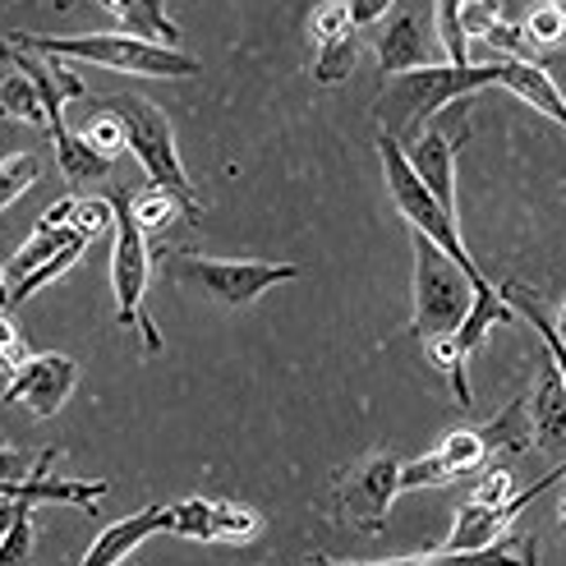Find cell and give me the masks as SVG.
<instances>
[{"label":"cell","instance_id":"6da1fadb","mask_svg":"<svg viewBox=\"0 0 566 566\" xmlns=\"http://www.w3.org/2000/svg\"><path fill=\"white\" fill-rule=\"evenodd\" d=\"M479 88H497V65H419V70H406V74H391L378 93V125L382 134H391L396 144L406 138H419L429 129L433 116L451 102L461 97H474Z\"/></svg>","mask_w":566,"mask_h":566},{"label":"cell","instance_id":"7a4b0ae2","mask_svg":"<svg viewBox=\"0 0 566 566\" xmlns=\"http://www.w3.org/2000/svg\"><path fill=\"white\" fill-rule=\"evenodd\" d=\"M6 42L42 51L51 61H83L102 65L116 74H138V78H198L203 65L185 55L180 46H157L134 33H78V38H46V33H10Z\"/></svg>","mask_w":566,"mask_h":566},{"label":"cell","instance_id":"3957f363","mask_svg":"<svg viewBox=\"0 0 566 566\" xmlns=\"http://www.w3.org/2000/svg\"><path fill=\"white\" fill-rule=\"evenodd\" d=\"M102 106L120 116L125 148L148 171V185L176 193L185 203L189 221H203V203H198V193H193V185L185 176V161H180V148H176V125L166 120V111L157 102H148L144 93H111V97H102Z\"/></svg>","mask_w":566,"mask_h":566},{"label":"cell","instance_id":"277c9868","mask_svg":"<svg viewBox=\"0 0 566 566\" xmlns=\"http://www.w3.org/2000/svg\"><path fill=\"white\" fill-rule=\"evenodd\" d=\"M415 244V314H410V336L433 342V336H457L470 300H474V281L470 272L447 259V253L429 235H410Z\"/></svg>","mask_w":566,"mask_h":566},{"label":"cell","instance_id":"5b68a950","mask_svg":"<svg viewBox=\"0 0 566 566\" xmlns=\"http://www.w3.org/2000/svg\"><path fill=\"white\" fill-rule=\"evenodd\" d=\"M161 272L176 281V286H189L193 295H203L212 304L226 308H244L253 304L268 286H281V281H295L300 268L295 263H263V259H208V253H189V249H171L161 259Z\"/></svg>","mask_w":566,"mask_h":566},{"label":"cell","instance_id":"8992f818","mask_svg":"<svg viewBox=\"0 0 566 566\" xmlns=\"http://www.w3.org/2000/svg\"><path fill=\"white\" fill-rule=\"evenodd\" d=\"M378 157H382V176H387V189H391V198H396V212H401L406 221H410V231H419V235H429L447 259H457L465 272H470V281H474V291L479 286H489V276L474 268V259H470V249H465V240H461V226H457V217H451L438 198L423 189V180L415 176V166H410V157H406V148L396 144L391 134H382L378 129Z\"/></svg>","mask_w":566,"mask_h":566},{"label":"cell","instance_id":"52a82bcc","mask_svg":"<svg viewBox=\"0 0 566 566\" xmlns=\"http://www.w3.org/2000/svg\"><path fill=\"white\" fill-rule=\"evenodd\" d=\"M111 208H116V244H111V291H116V323L144 332L148 350H161V332L144 314V295H148V276H153V249L144 226L134 217V193L129 189H111Z\"/></svg>","mask_w":566,"mask_h":566},{"label":"cell","instance_id":"ba28073f","mask_svg":"<svg viewBox=\"0 0 566 566\" xmlns=\"http://www.w3.org/2000/svg\"><path fill=\"white\" fill-rule=\"evenodd\" d=\"M401 457L396 451H369L332 479V521L355 534H382L391 502L401 493Z\"/></svg>","mask_w":566,"mask_h":566},{"label":"cell","instance_id":"9c48e42d","mask_svg":"<svg viewBox=\"0 0 566 566\" xmlns=\"http://www.w3.org/2000/svg\"><path fill=\"white\" fill-rule=\"evenodd\" d=\"M263 516L244 502H208V497H189L166 506V534H180L193 544H249L263 534Z\"/></svg>","mask_w":566,"mask_h":566},{"label":"cell","instance_id":"30bf717a","mask_svg":"<svg viewBox=\"0 0 566 566\" xmlns=\"http://www.w3.org/2000/svg\"><path fill=\"white\" fill-rule=\"evenodd\" d=\"M74 387H78V359L61 350H42L28 355V364L6 382V406H19L33 419H55L74 396Z\"/></svg>","mask_w":566,"mask_h":566},{"label":"cell","instance_id":"8fae6325","mask_svg":"<svg viewBox=\"0 0 566 566\" xmlns=\"http://www.w3.org/2000/svg\"><path fill=\"white\" fill-rule=\"evenodd\" d=\"M557 479H566V470H553V474H544L539 484H530L525 493H516L512 502H502V506H479V502H465V506H457V525H451V534H447V544L442 548H451V553H474V548H493L497 539H506V525H512L525 506L534 502V497H544V489H553Z\"/></svg>","mask_w":566,"mask_h":566},{"label":"cell","instance_id":"7c38bea8","mask_svg":"<svg viewBox=\"0 0 566 566\" xmlns=\"http://www.w3.org/2000/svg\"><path fill=\"white\" fill-rule=\"evenodd\" d=\"M304 566H534V539H497L493 548L474 553H415V557H387V562H342V557H308Z\"/></svg>","mask_w":566,"mask_h":566},{"label":"cell","instance_id":"4fadbf2b","mask_svg":"<svg viewBox=\"0 0 566 566\" xmlns=\"http://www.w3.org/2000/svg\"><path fill=\"white\" fill-rule=\"evenodd\" d=\"M374 51H378V65L382 74H406L419 65H433V46L438 38H429V23L423 14H387L382 23H374Z\"/></svg>","mask_w":566,"mask_h":566},{"label":"cell","instance_id":"5bb4252c","mask_svg":"<svg viewBox=\"0 0 566 566\" xmlns=\"http://www.w3.org/2000/svg\"><path fill=\"white\" fill-rule=\"evenodd\" d=\"M525 406H530L534 447H544L548 457H566V387L553 369V359H544L539 378L525 391Z\"/></svg>","mask_w":566,"mask_h":566},{"label":"cell","instance_id":"9a60e30c","mask_svg":"<svg viewBox=\"0 0 566 566\" xmlns=\"http://www.w3.org/2000/svg\"><path fill=\"white\" fill-rule=\"evenodd\" d=\"M157 534H166V506H144V512L106 525L88 544V553L78 557V566H120L129 553H138L148 539H157Z\"/></svg>","mask_w":566,"mask_h":566},{"label":"cell","instance_id":"2e32d148","mask_svg":"<svg viewBox=\"0 0 566 566\" xmlns=\"http://www.w3.org/2000/svg\"><path fill=\"white\" fill-rule=\"evenodd\" d=\"M497 88L516 93L521 102L539 111V116H548L553 125L566 129V93L557 88V78L539 61H497Z\"/></svg>","mask_w":566,"mask_h":566},{"label":"cell","instance_id":"e0dca14e","mask_svg":"<svg viewBox=\"0 0 566 566\" xmlns=\"http://www.w3.org/2000/svg\"><path fill=\"white\" fill-rule=\"evenodd\" d=\"M0 116L14 125H46V106L38 83L23 74L19 51L10 42H0Z\"/></svg>","mask_w":566,"mask_h":566},{"label":"cell","instance_id":"ac0fdd59","mask_svg":"<svg viewBox=\"0 0 566 566\" xmlns=\"http://www.w3.org/2000/svg\"><path fill=\"white\" fill-rule=\"evenodd\" d=\"M506 323H516V308L506 304V295L489 281V286H479V291H474L470 314H465V323H461V332H457V342H461L465 355H474V350L484 346L497 327H506Z\"/></svg>","mask_w":566,"mask_h":566},{"label":"cell","instance_id":"d6986e66","mask_svg":"<svg viewBox=\"0 0 566 566\" xmlns=\"http://www.w3.org/2000/svg\"><path fill=\"white\" fill-rule=\"evenodd\" d=\"M497 291L506 295V304H512L525 323H534V332L544 336V350H548L553 369H557V378H562V387H566V336L557 332V318L544 308V300L534 295V291L525 286V281H506V286H497Z\"/></svg>","mask_w":566,"mask_h":566},{"label":"cell","instance_id":"ffe728a7","mask_svg":"<svg viewBox=\"0 0 566 566\" xmlns=\"http://www.w3.org/2000/svg\"><path fill=\"white\" fill-rule=\"evenodd\" d=\"M102 6L120 19V28H129L134 38H148L157 46H180V28L166 14L161 0H102Z\"/></svg>","mask_w":566,"mask_h":566},{"label":"cell","instance_id":"44dd1931","mask_svg":"<svg viewBox=\"0 0 566 566\" xmlns=\"http://www.w3.org/2000/svg\"><path fill=\"white\" fill-rule=\"evenodd\" d=\"M479 433H484V442H489V457L512 461V457H521V451H530L534 447V433H530V406H525V396H516V401L506 406L497 419L479 423Z\"/></svg>","mask_w":566,"mask_h":566},{"label":"cell","instance_id":"7402d4cb","mask_svg":"<svg viewBox=\"0 0 566 566\" xmlns=\"http://www.w3.org/2000/svg\"><path fill=\"white\" fill-rule=\"evenodd\" d=\"M438 465L447 470V479L457 484V479H470V474H479L493 457H489V442H484V433L479 429H451L442 442H438Z\"/></svg>","mask_w":566,"mask_h":566},{"label":"cell","instance_id":"603a6c76","mask_svg":"<svg viewBox=\"0 0 566 566\" xmlns=\"http://www.w3.org/2000/svg\"><path fill=\"white\" fill-rule=\"evenodd\" d=\"M51 148H55V161H61V171L70 185H83V180H102L111 176V157L93 153L88 144H83V134L74 129H61V134H51Z\"/></svg>","mask_w":566,"mask_h":566},{"label":"cell","instance_id":"cb8c5ba5","mask_svg":"<svg viewBox=\"0 0 566 566\" xmlns=\"http://www.w3.org/2000/svg\"><path fill=\"white\" fill-rule=\"evenodd\" d=\"M423 355H429V364L433 369L451 382V396H457V406L461 410H470L474 406V391H470V374H465V350H461V342L457 336H433V342H423Z\"/></svg>","mask_w":566,"mask_h":566},{"label":"cell","instance_id":"d4e9b609","mask_svg":"<svg viewBox=\"0 0 566 566\" xmlns=\"http://www.w3.org/2000/svg\"><path fill=\"white\" fill-rule=\"evenodd\" d=\"M70 240H78V231H74V226H61V231H42V226H38V235L28 240V244L14 253V259H10V268H6L10 286H19V281H23L28 272H38V268L51 259V253H61Z\"/></svg>","mask_w":566,"mask_h":566},{"label":"cell","instance_id":"484cf974","mask_svg":"<svg viewBox=\"0 0 566 566\" xmlns=\"http://www.w3.org/2000/svg\"><path fill=\"white\" fill-rule=\"evenodd\" d=\"M83 249H88V235H78V240H70L61 253H51V259L38 268V272H28L23 281H19V286H10V308L14 304H23V300H33L42 286H46V281H55V276H61V272H70L74 263H78V253Z\"/></svg>","mask_w":566,"mask_h":566},{"label":"cell","instance_id":"4316f807","mask_svg":"<svg viewBox=\"0 0 566 566\" xmlns=\"http://www.w3.org/2000/svg\"><path fill=\"white\" fill-rule=\"evenodd\" d=\"M359 65V33H346L314 51V78L318 83H346Z\"/></svg>","mask_w":566,"mask_h":566},{"label":"cell","instance_id":"83f0119b","mask_svg":"<svg viewBox=\"0 0 566 566\" xmlns=\"http://www.w3.org/2000/svg\"><path fill=\"white\" fill-rule=\"evenodd\" d=\"M433 33L451 65H470V42L461 33V0H433Z\"/></svg>","mask_w":566,"mask_h":566},{"label":"cell","instance_id":"f1b7e54d","mask_svg":"<svg viewBox=\"0 0 566 566\" xmlns=\"http://www.w3.org/2000/svg\"><path fill=\"white\" fill-rule=\"evenodd\" d=\"M176 212H185V203H180L176 193L157 189V185H148V189L134 193V217H138V226H144V235L166 231V226L176 221Z\"/></svg>","mask_w":566,"mask_h":566},{"label":"cell","instance_id":"f546056e","mask_svg":"<svg viewBox=\"0 0 566 566\" xmlns=\"http://www.w3.org/2000/svg\"><path fill=\"white\" fill-rule=\"evenodd\" d=\"M42 176V161L33 153H10V157H0V212H6L14 198H23L28 189L38 185Z\"/></svg>","mask_w":566,"mask_h":566},{"label":"cell","instance_id":"4dcf8cb0","mask_svg":"<svg viewBox=\"0 0 566 566\" xmlns=\"http://www.w3.org/2000/svg\"><path fill=\"white\" fill-rule=\"evenodd\" d=\"M83 134V144H88L93 153H102V157H111V161H116L120 153H125V125H120V116H116V111H97V116L88 120V125H83L78 129Z\"/></svg>","mask_w":566,"mask_h":566},{"label":"cell","instance_id":"1f68e13d","mask_svg":"<svg viewBox=\"0 0 566 566\" xmlns=\"http://www.w3.org/2000/svg\"><path fill=\"white\" fill-rule=\"evenodd\" d=\"M33 539H38V530H33V502H19V516L6 534V544H0V566H28L33 562Z\"/></svg>","mask_w":566,"mask_h":566},{"label":"cell","instance_id":"d6a6232c","mask_svg":"<svg viewBox=\"0 0 566 566\" xmlns=\"http://www.w3.org/2000/svg\"><path fill=\"white\" fill-rule=\"evenodd\" d=\"M562 38H566V19H562L553 6L530 10V19H525V42H530L534 51H553V46H562Z\"/></svg>","mask_w":566,"mask_h":566},{"label":"cell","instance_id":"836d02e7","mask_svg":"<svg viewBox=\"0 0 566 566\" xmlns=\"http://www.w3.org/2000/svg\"><path fill=\"white\" fill-rule=\"evenodd\" d=\"M70 226L78 235H102L106 226H116V208H111V198H74V217Z\"/></svg>","mask_w":566,"mask_h":566},{"label":"cell","instance_id":"e575fe53","mask_svg":"<svg viewBox=\"0 0 566 566\" xmlns=\"http://www.w3.org/2000/svg\"><path fill=\"white\" fill-rule=\"evenodd\" d=\"M502 19H506L502 0H461V33H465V42L484 38L489 28H497Z\"/></svg>","mask_w":566,"mask_h":566},{"label":"cell","instance_id":"d590c367","mask_svg":"<svg viewBox=\"0 0 566 566\" xmlns=\"http://www.w3.org/2000/svg\"><path fill=\"white\" fill-rule=\"evenodd\" d=\"M512 497H516V479H512V470H506V461L493 465L489 474H479V484L470 493V502H479V506H502Z\"/></svg>","mask_w":566,"mask_h":566},{"label":"cell","instance_id":"8d00e7d4","mask_svg":"<svg viewBox=\"0 0 566 566\" xmlns=\"http://www.w3.org/2000/svg\"><path fill=\"white\" fill-rule=\"evenodd\" d=\"M484 42H489L493 51H502L506 61H539V51H534V46L525 42V28H512L506 19H502L497 28H489Z\"/></svg>","mask_w":566,"mask_h":566},{"label":"cell","instance_id":"74e56055","mask_svg":"<svg viewBox=\"0 0 566 566\" xmlns=\"http://www.w3.org/2000/svg\"><path fill=\"white\" fill-rule=\"evenodd\" d=\"M391 6H396V0H346L350 23L359 28V33H364V28H374V23H382L391 14Z\"/></svg>","mask_w":566,"mask_h":566},{"label":"cell","instance_id":"f35d334b","mask_svg":"<svg viewBox=\"0 0 566 566\" xmlns=\"http://www.w3.org/2000/svg\"><path fill=\"white\" fill-rule=\"evenodd\" d=\"M70 217H74V198H61V203H51L46 212H42V231H61V226H70Z\"/></svg>","mask_w":566,"mask_h":566},{"label":"cell","instance_id":"ab89813d","mask_svg":"<svg viewBox=\"0 0 566 566\" xmlns=\"http://www.w3.org/2000/svg\"><path fill=\"white\" fill-rule=\"evenodd\" d=\"M0 308H10V276H6V268H0Z\"/></svg>","mask_w":566,"mask_h":566},{"label":"cell","instance_id":"60d3db41","mask_svg":"<svg viewBox=\"0 0 566 566\" xmlns=\"http://www.w3.org/2000/svg\"><path fill=\"white\" fill-rule=\"evenodd\" d=\"M557 332H562V336H566V304H562V308H557Z\"/></svg>","mask_w":566,"mask_h":566},{"label":"cell","instance_id":"b9f144b4","mask_svg":"<svg viewBox=\"0 0 566 566\" xmlns=\"http://www.w3.org/2000/svg\"><path fill=\"white\" fill-rule=\"evenodd\" d=\"M548 6H553V10H557V14L566 19V0H548Z\"/></svg>","mask_w":566,"mask_h":566},{"label":"cell","instance_id":"7bdbcfd3","mask_svg":"<svg viewBox=\"0 0 566 566\" xmlns=\"http://www.w3.org/2000/svg\"><path fill=\"white\" fill-rule=\"evenodd\" d=\"M0 382H10V369H6V355H0Z\"/></svg>","mask_w":566,"mask_h":566},{"label":"cell","instance_id":"ee69618b","mask_svg":"<svg viewBox=\"0 0 566 566\" xmlns=\"http://www.w3.org/2000/svg\"><path fill=\"white\" fill-rule=\"evenodd\" d=\"M74 6V0H55V10H70Z\"/></svg>","mask_w":566,"mask_h":566},{"label":"cell","instance_id":"f6af8a7d","mask_svg":"<svg viewBox=\"0 0 566 566\" xmlns=\"http://www.w3.org/2000/svg\"><path fill=\"white\" fill-rule=\"evenodd\" d=\"M562 525H566V489H562Z\"/></svg>","mask_w":566,"mask_h":566}]
</instances>
